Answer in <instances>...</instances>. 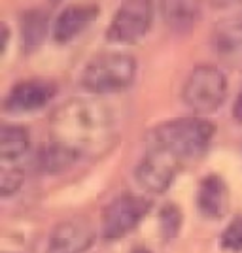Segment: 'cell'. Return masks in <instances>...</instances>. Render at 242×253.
<instances>
[{
	"mask_svg": "<svg viewBox=\"0 0 242 253\" xmlns=\"http://www.w3.org/2000/svg\"><path fill=\"white\" fill-rule=\"evenodd\" d=\"M197 208L206 219H221L227 211V185L218 174L200 179L197 191Z\"/></svg>",
	"mask_w": 242,
	"mask_h": 253,
	"instance_id": "obj_11",
	"label": "cell"
},
{
	"mask_svg": "<svg viewBox=\"0 0 242 253\" xmlns=\"http://www.w3.org/2000/svg\"><path fill=\"white\" fill-rule=\"evenodd\" d=\"M214 47L221 61L229 64L242 61V19H225L214 29Z\"/></svg>",
	"mask_w": 242,
	"mask_h": 253,
	"instance_id": "obj_12",
	"label": "cell"
},
{
	"mask_svg": "<svg viewBox=\"0 0 242 253\" xmlns=\"http://www.w3.org/2000/svg\"><path fill=\"white\" fill-rule=\"evenodd\" d=\"M227 96V78L220 68L210 64H200L188 76L182 98L191 112L206 116L220 110Z\"/></svg>",
	"mask_w": 242,
	"mask_h": 253,
	"instance_id": "obj_4",
	"label": "cell"
},
{
	"mask_svg": "<svg viewBox=\"0 0 242 253\" xmlns=\"http://www.w3.org/2000/svg\"><path fill=\"white\" fill-rule=\"evenodd\" d=\"M31 138L19 125H4L0 130V161L2 167H11L29 151Z\"/></svg>",
	"mask_w": 242,
	"mask_h": 253,
	"instance_id": "obj_13",
	"label": "cell"
},
{
	"mask_svg": "<svg viewBox=\"0 0 242 253\" xmlns=\"http://www.w3.org/2000/svg\"><path fill=\"white\" fill-rule=\"evenodd\" d=\"M23 181H25V170L17 165L11 167H2L0 172V195L2 199H8L11 195H15L21 189Z\"/></svg>",
	"mask_w": 242,
	"mask_h": 253,
	"instance_id": "obj_18",
	"label": "cell"
},
{
	"mask_svg": "<svg viewBox=\"0 0 242 253\" xmlns=\"http://www.w3.org/2000/svg\"><path fill=\"white\" fill-rule=\"evenodd\" d=\"M95 242V229L93 225L74 217L59 223L51 231L46 246V253H84Z\"/></svg>",
	"mask_w": 242,
	"mask_h": 253,
	"instance_id": "obj_9",
	"label": "cell"
},
{
	"mask_svg": "<svg viewBox=\"0 0 242 253\" xmlns=\"http://www.w3.org/2000/svg\"><path fill=\"white\" fill-rule=\"evenodd\" d=\"M149 201L137 195H121L110 202L102 211V236L117 240L137 229L149 211Z\"/></svg>",
	"mask_w": 242,
	"mask_h": 253,
	"instance_id": "obj_6",
	"label": "cell"
},
{
	"mask_svg": "<svg viewBox=\"0 0 242 253\" xmlns=\"http://www.w3.org/2000/svg\"><path fill=\"white\" fill-rule=\"evenodd\" d=\"M49 29V15L44 10H29L21 17V45L25 53L36 51Z\"/></svg>",
	"mask_w": 242,
	"mask_h": 253,
	"instance_id": "obj_14",
	"label": "cell"
},
{
	"mask_svg": "<svg viewBox=\"0 0 242 253\" xmlns=\"http://www.w3.org/2000/svg\"><path fill=\"white\" fill-rule=\"evenodd\" d=\"M220 248L225 252H242V215L235 217L220 236Z\"/></svg>",
	"mask_w": 242,
	"mask_h": 253,
	"instance_id": "obj_19",
	"label": "cell"
},
{
	"mask_svg": "<svg viewBox=\"0 0 242 253\" xmlns=\"http://www.w3.org/2000/svg\"><path fill=\"white\" fill-rule=\"evenodd\" d=\"M57 95V85L49 80H25L11 87L6 100L4 110L11 114H29L42 110L46 104L51 102V98Z\"/></svg>",
	"mask_w": 242,
	"mask_h": 253,
	"instance_id": "obj_8",
	"label": "cell"
},
{
	"mask_svg": "<svg viewBox=\"0 0 242 253\" xmlns=\"http://www.w3.org/2000/svg\"><path fill=\"white\" fill-rule=\"evenodd\" d=\"M2 47H0V55H4L6 49H8V43H10V29L6 23H2Z\"/></svg>",
	"mask_w": 242,
	"mask_h": 253,
	"instance_id": "obj_21",
	"label": "cell"
},
{
	"mask_svg": "<svg viewBox=\"0 0 242 253\" xmlns=\"http://www.w3.org/2000/svg\"><path fill=\"white\" fill-rule=\"evenodd\" d=\"M216 134V125L204 117H178L153 126L147 134V149H157L182 165L204 155Z\"/></svg>",
	"mask_w": 242,
	"mask_h": 253,
	"instance_id": "obj_2",
	"label": "cell"
},
{
	"mask_svg": "<svg viewBox=\"0 0 242 253\" xmlns=\"http://www.w3.org/2000/svg\"><path fill=\"white\" fill-rule=\"evenodd\" d=\"M163 17L170 29L178 34H188L199 19V4L193 2H163Z\"/></svg>",
	"mask_w": 242,
	"mask_h": 253,
	"instance_id": "obj_16",
	"label": "cell"
},
{
	"mask_svg": "<svg viewBox=\"0 0 242 253\" xmlns=\"http://www.w3.org/2000/svg\"><path fill=\"white\" fill-rule=\"evenodd\" d=\"M131 253H151V252H149L147 248H142V246H138V248H135V250H133Z\"/></svg>",
	"mask_w": 242,
	"mask_h": 253,
	"instance_id": "obj_22",
	"label": "cell"
},
{
	"mask_svg": "<svg viewBox=\"0 0 242 253\" xmlns=\"http://www.w3.org/2000/svg\"><path fill=\"white\" fill-rule=\"evenodd\" d=\"M182 211L176 204H167L159 211V229L165 240H172L178 236L182 229Z\"/></svg>",
	"mask_w": 242,
	"mask_h": 253,
	"instance_id": "obj_17",
	"label": "cell"
},
{
	"mask_svg": "<svg viewBox=\"0 0 242 253\" xmlns=\"http://www.w3.org/2000/svg\"><path fill=\"white\" fill-rule=\"evenodd\" d=\"M138 64L127 53H100L85 64L80 84L91 95L119 93L135 82Z\"/></svg>",
	"mask_w": 242,
	"mask_h": 253,
	"instance_id": "obj_3",
	"label": "cell"
},
{
	"mask_svg": "<svg viewBox=\"0 0 242 253\" xmlns=\"http://www.w3.org/2000/svg\"><path fill=\"white\" fill-rule=\"evenodd\" d=\"M98 6L95 4H78L66 6L53 23V40L57 43H68L78 38L82 32L97 19Z\"/></svg>",
	"mask_w": 242,
	"mask_h": 253,
	"instance_id": "obj_10",
	"label": "cell"
},
{
	"mask_svg": "<svg viewBox=\"0 0 242 253\" xmlns=\"http://www.w3.org/2000/svg\"><path fill=\"white\" fill-rule=\"evenodd\" d=\"M180 163L157 149H147L144 159L135 169V179L142 189L149 193H163L170 187L176 178Z\"/></svg>",
	"mask_w": 242,
	"mask_h": 253,
	"instance_id": "obj_7",
	"label": "cell"
},
{
	"mask_svg": "<svg viewBox=\"0 0 242 253\" xmlns=\"http://www.w3.org/2000/svg\"><path fill=\"white\" fill-rule=\"evenodd\" d=\"M78 159L80 157L74 151L57 142H51L40 148L36 155V165H38V170L44 174H61L70 169L74 163H78Z\"/></svg>",
	"mask_w": 242,
	"mask_h": 253,
	"instance_id": "obj_15",
	"label": "cell"
},
{
	"mask_svg": "<svg viewBox=\"0 0 242 253\" xmlns=\"http://www.w3.org/2000/svg\"><path fill=\"white\" fill-rule=\"evenodd\" d=\"M233 117H235L237 123L242 125V87L241 91H239V95H237V98H235V104H233Z\"/></svg>",
	"mask_w": 242,
	"mask_h": 253,
	"instance_id": "obj_20",
	"label": "cell"
},
{
	"mask_svg": "<svg viewBox=\"0 0 242 253\" xmlns=\"http://www.w3.org/2000/svg\"><path fill=\"white\" fill-rule=\"evenodd\" d=\"M153 6L146 0H131L121 4L106 31V40L112 43H137L151 27Z\"/></svg>",
	"mask_w": 242,
	"mask_h": 253,
	"instance_id": "obj_5",
	"label": "cell"
},
{
	"mask_svg": "<svg viewBox=\"0 0 242 253\" xmlns=\"http://www.w3.org/2000/svg\"><path fill=\"white\" fill-rule=\"evenodd\" d=\"M53 142L78 157H100L116 138L112 110L97 98H70L61 104L49 121Z\"/></svg>",
	"mask_w": 242,
	"mask_h": 253,
	"instance_id": "obj_1",
	"label": "cell"
}]
</instances>
